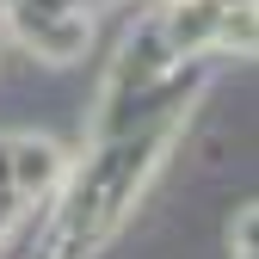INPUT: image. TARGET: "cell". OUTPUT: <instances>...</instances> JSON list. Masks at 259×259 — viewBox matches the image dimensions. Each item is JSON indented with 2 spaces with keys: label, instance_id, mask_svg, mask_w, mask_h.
I'll return each mask as SVG.
<instances>
[{
  "label": "cell",
  "instance_id": "obj_1",
  "mask_svg": "<svg viewBox=\"0 0 259 259\" xmlns=\"http://www.w3.org/2000/svg\"><path fill=\"white\" fill-rule=\"evenodd\" d=\"M154 19H160V37H167L173 56H210L222 0H167V7H154Z\"/></svg>",
  "mask_w": 259,
  "mask_h": 259
}]
</instances>
